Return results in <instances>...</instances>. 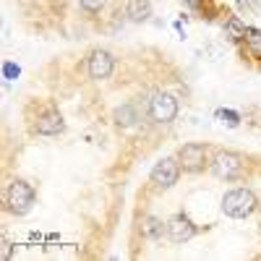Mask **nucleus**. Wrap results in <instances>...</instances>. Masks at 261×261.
I'll use <instances>...</instances> for the list:
<instances>
[{
	"mask_svg": "<svg viewBox=\"0 0 261 261\" xmlns=\"http://www.w3.org/2000/svg\"><path fill=\"white\" fill-rule=\"evenodd\" d=\"M34 199H37L34 188H32L27 180H13V183L8 186V191H6V206H8V212L16 214V217L29 214L32 206H34Z\"/></svg>",
	"mask_w": 261,
	"mask_h": 261,
	"instance_id": "obj_1",
	"label": "nucleus"
},
{
	"mask_svg": "<svg viewBox=\"0 0 261 261\" xmlns=\"http://www.w3.org/2000/svg\"><path fill=\"white\" fill-rule=\"evenodd\" d=\"M34 130H37V134H42V136H58V134H63V130H65V120H63V115L58 110H47L45 115L37 118Z\"/></svg>",
	"mask_w": 261,
	"mask_h": 261,
	"instance_id": "obj_9",
	"label": "nucleus"
},
{
	"mask_svg": "<svg viewBox=\"0 0 261 261\" xmlns=\"http://www.w3.org/2000/svg\"><path fill=\"white\" fill-rule=\"evenodd\" d=\"M3 258H11V243L3 238Z\"/></svg>",
	"mask_w": 261,
	"mask_h": 261,
	"instance_id": "obj_19",
	"label": "nucleus"
},
{
	"mask_svg": "<svg viewBox=\"0 0 261 261\" xmlns=\"http://www.w3.org/2000/svg\"><path fill=\"white\" fill-rule=\"evenodd\" d=\"M167 235H170V241L172 243H188L191 238L196 235V225L188 220L186 214H175L172 217V220L167 222Z\"/></svg>",
	"mask_w": 261,
	"mask_h": 261,
	"instance_id": "obj_7",
	"label": "nucleus"
},
{
	"mask_svg": "<svg viewBox=\"0 0 261 261\" xmlns=\"http://www.w3.org/2000/svg\"><path fill=\"white\" fill-rule=\"evenodd\" d=\"M238 6L246 13H258V0H238Z\"/></svg>",
	"mask_w": 261,
	"mask_h": 261,
	"instance_id": "obj_18",
	"label": "nucleus"
},
{
	"mask_svg": "<svg viewBox=\"0 0 261 261\" xmlns=\"http://www.w3.org/2000/svg\"><path fill=\"white\" fill-rule=\"evenodd\" d=\"M217 118H220L222 123H227L230 128H235L238 123H241V115L232 113V110H217Z\"/></svg>",
	"mask_w": 261,
	"mask_h": 261,
	"instance_id": "obj_15",
	"label": "nucleus"
},
{
	"mask_svg": "<svg viewBox=\"0 0 261 261\" xmlns=\"http://www.w3.org/2000/svg\"><path fill=\"white\" fill-rule=\"evenodd\" d=\"M149 118L154 123H172L178 118V99L170 92H157L149 99Z\"/></svg>",
	"mask_w": 261,
	"mask_h": 261,
	"instance_id": "obj_3",
	"label": "nucleus"
},
{
	"mask_svg": "<svg viewBox=\"0 0 261 261\" xmlns=\"http://www.w3.org/2000/svg\"><path fill=\"white\" fill-rule=\"evenodd\" d=\"M18 73H21V68H18V65L16 63H6L3 65V76L11 81V79H18Z\"/></svg>",
	"mask_w": 261,
	"mask_h": 261,
	"instance_id": "obj_17",
	"label": "nucleus"
},
{
	"mask_svg": "<svg viewBox=\"0 0 261 261\" xmlns=\"http://www.w3.org/2000/svg\"><path fill=\"white\" fill-rule=\"evenodd\" d=\"M128 16L130 21H146L151 16L149 0H128Z\"/></svg>",
	"mask_w": 261,
	"mask_h": 261,
	"instance_id": "obj_12",
	"label": "nucleus"
},
{
	"mask_svg": "<svg viewBox=\"0 0 261 261\" xmlns=\"http://www.w3.org/2000/svg\"><path fill=\"white\" fill-rule=\"evenodd\" d=\"M113 68H115V58L107 50H94L89 55V76L92 79L102 81V79H107L113 73Z\"/></svg>",
	"mask_w": 261,
	"mask_h": 261,
	"instance_id": "obj_8",
	"label": "nucleus"
},
{
	"mask_svg": "<svg viewBox=\"0 0 261 261\" xmlns=\"http://www.w3.org/2000/svg\"><path fill=\"white\" fill-rule=\"evenodd\" d=\"M186 3H188L191 8H199V6H201V0H186Z\"/></svg>",
	"mask_w": 261,
	"mask_h": 261,
	"instance_id": "obj_20",
	"label": "nucleus"
},
{
	"mask_svg": "<svg viewBox=\"0 0 261 261\" xmlns=\"http://www.w3.org/2000/svg\"><path fill=\"white\" fill-rule=\"evenodd\" d=\"M139 120H141V115H139V110L134 105H123V107L115 110V125H120V128H130V125H136Z\"/></svg>",
	"mask_w": 261,
	"mask_h": 261,
	"instance_id": "obj_10",
	"label": "nucleus"
},
{
	"mask_svg": "<svg viewBox=\"0 0 261 261\" xmlns=\"http://www.w3.org/2000/svg\"><path fill=\"white\" fill-rule=\"evenodd\" d=\"M178 162L188 172H199L206 165V146L204 144H186L178 149Z\"/></svg>",
	"mask_w": 261,
	"mask_h": 261,
	"instance_id": "obj_6",
	"label": "nucleus"
},
{
	"mask_svg": "<svg viewBox=\"0 0 261 261\" xmlns=\"http://www.w3.org/2000/svg\"><path fill=\"white\" fill-rule=\"evenodd\" d=\"M225 29H227V37H230L232 42L246 39V32H248V27L241 21V16H230V18L225 21Z\"/></svg>",
	"mask_w": 261,
	"mask_h": 261,
	"instance_id": "obj_13",
	"label": "nucleus"
},
{
	"mask_svg": "<svg viewBox=\"0 0 261 261\" xmlns=\"http://www.w3.org/2000/svg\"><path fill=\"white\" fill-rule=\"evenodd\" d=\"M212 172L220 180H232L243 172V157L235 154V151H220L212 160Z\"/></svg>",
	"mask_w": 261,
	"mask_h": 261,
	"instance_id": "obj_5",
	"label": "nucleus"
},
{
	"mask_svg": "<svg viewBox=\"0 0 261 261\" xmlns=\"http://www.w3.org/2000/svg\"><path fill=\"white\" fill-rule=\"evenodd\" d=\"M165 230H167V225L160 220V217H146L144 225H141V232H144V238H149V241H160Z\"/></svg>",
	"mask_w": 261,
	"mask_h": 261,
	"instance_id": "obj_11",
	"label": "nucleus"
},
{
	"mask_svg": "<svg viewBox=\"0 0 261 261\" xmlns=\"http://www.w3.org/2000/svg\"><path fill=\"white\" fill-rule=\"evenodd\" d=\"M253 209H256V196L248 188H235L225 193V199H222V212L227 217H235V220H243Z\"/></svg>",
	"mask_w": 261,
	"mask_h": 261,
	"instance_id": "obj_2",
	"label": "nucleus"
},
{
	"mask_svg": "<svg viewBox=\"0 0 261 261\" xmlns=\"http://www.w3.org/2000/svg\"><path fill=\"white\" fill-rule=\"evenodd\" d=\"M105 3H107V0H81V8L86 13H99L105 8Z\"/></svg>",
	"mask_w": 261,
	"mask_h": 261,
	"instance_id": "obj_16",
	"label": "nucleus"
},
{
	"mask_svg": "<svg viewBox=\"0 0 261 261\" xmlns=\"http://www.w3.org/2000/svg\"><path fill=\"white\" fill-rule=\"evenodd\" d=\"M151 186L154 188H172L178 183V178H180V162H178V157H165V160H160L157 165H154V170H151Z\"/></svg>",
	"mask_w": 261,
	"mask_h": 261,
	"instance_id": "obj_4",
	"label": "nucleus"
},
{
	"mask_svg": "<svg viewBox=\"0 0 261 261\" xmlns=\"http://www.w3.org/2000/svg\"><path fill=\"white\" fill-rule=\"evenodd\" d=\"M246 45L251 47L253 55H261V29H248L246 32Z\"/></svg>",
	"mask_w": 261,
	"mask_h": 261,
	"instance_id": "obj_14",
	"label": "nucleus"
}]
</instances>
